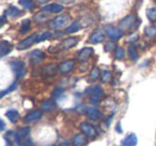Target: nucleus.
<instances>
[{"label":"nucleus","mask_w":156,"mask_h":146,"mask_svg":"<svg viewBox=\"0 0 156 146\" xmlns=\"http://www.w3.org/2000/svg\"><path fill=\"white\" fill-rule=\"evenodd\" d=\"M72 17L69 14H60L57 17H55L50 23V28L54 30H60V29L64 28L71 23Z\"/></svg>","instance_id":"obj_1"},{"label":"nucleus","mask_w":156,"mask_h":146,"mask_svg":"<svg viewBox=\"0 0 156 146\" xmlns=\"http://www.w3.org/2000/svg\"><path fill=\"white\" fill-rule=\"evenodd\" d=\"M10 66L13 71V74L15 75L16 78H23L27 73L26 64L25 62H23L22 60H13L10 62Z\"/></svg>","instance_id":"obj_2"},{"label":"nucleus","mask_w":156,"mask_h":146,"mask_svg":"<svg viewBox=\"0 0 156 146\" xmlns=\"http://www.w3.org/2000/svg\"><path fill=\"white\" fill-rule=\"evenodd\" d=\"M137 19H138V18H137L136 15H134V14H129V15L125 16V17L120 22L119 28L122 29L123 31L135 29L136 28V26L138 27V25H137Z\"/></svg>","instance_id":"obj_3"},{"label":"nucleus","mask_w":156,"mask_h":146,"mask_svg":"<svg viewBox=\"0 0 156 146\" xmlns=\"http://www.w3.org/2000/svg\"><path fill=\"white\" fill-rule=\"evenodd\" d=\"M105 33L111 41H118V40L122 39V36L124 35V31L122 29L112 26H107L105 28Z\"/></svg>","instance_id":"obj_4"},{"label":"nucleus","mask_w":156,"mask_h":146,"mask_svg":"<svg viewBox=\"0 0 156 146\" xmlns=\"http://www.w3.org/2000/svg\"><path fill=\"white\" fill-rule=\"evenodd\" d=\"M37 39H39V33H33L30 36L26 37V39H24L23 41H20V43L17 44L16 48H17L18 50L27 49V48L31 47L34 43H37Z\"/></svg>","instance_id":"obj_5"},{"label":"nucleus","mask_w":156,"mask_h":146,"mask_svg":"<svg viewBox=\"0 0 156 146\" xmlns=\"http://www.w3.org/2000/svg\"><path fill=\"white\" fill-rule=\"evenodd\" d=\"M50 19H51L50 13L45 12V11L37 12V13L33 16V22H34L37 25H43V24H45V23L49 22Z\"/></svg>","instance_id":"obj_6"},{"label":"nucleus","mask_w":156,"mask_h":146,"mask_svg":"<svg viewBox=\"0 0 156 146\" xmlns=\"http://www.w3.org/2000/svg\"><path fill=\"white\" fill-rule=\"evenodd\" d=\"M80 130L87 137H94L96 134L95 128H94L92 125L88 124V123H86V122L80 124Z\"/></svg>","instance_id":"obj_7"},{"label":"nucleus","mask_w":156,"mask_h":146,"mask_svg":"<svg viewBox=\"0 0 156 146\" xmlns=\"http://www.w3.org/2000/svg\"><path fill=\"white\" fill-rule=\"evenodd\" d=\"M93 52H94V50H93V48H91V47L83 48V49L79 51V54H78V57H77L78 61H80V62H87L92 57Z\"/></svg>","instance_id":"obj_8"},{"label":"nucleus","mask_w":156,"mask_h":146,"mask_svg":"<svg viewBox=\"0 0 156 146\" xmlns=\"http://www.w3.org/2000/svg\"><path fill=\"white\" fill-rule=\"evenodd\" d=\"M104 40H105V33L101 29H98L94 32H92L89 37V42L91 44H100L102 42H104Z\"/></svg>","instance_id":"obj_9"},{"label":"nucleus","mask_w":156,"mask_h":146,"mask_svg":"<svg viewBox=\"0 0 156 146\" xmlns=\"http://www.w3.org/2000/svg\"><path fill=\"white\" fill-rule=\"evenodd\" d=\"M29 60H30L31 63H33V64H37V63L42 62L44 59V52L42 51V50L40 49H35L33 50V51H31L30 54H29Z\"/></svg>","instance_id":"obj_10"},{"label":"nucleus","mask_w":156,"mask_h":146,"mask_svg":"<svg viewBox=\"0 0 156 146\" xmlns=\"http://www.w3.org/2000/svg\"><path fill=\"white\" fill-rule=\"evenodd\" d=\"M75 66V61L74 60H66L63 61L60 65H59V71L62 75H65V74H69V71H72V69Z\"/></svg>","instance_id":"obj_11"},{"label":"nucleus","mask_w":156,"mask_h":146,"mask_svg":"<svg viewBox=\"0 0 156 146\" xmlns=\"http://www.w3.org/2000/svg\"><path fill=\"white\" fill-rule=\"evenodd\" d=\"M64 10V7L59 3H49L47 5H44L42 8V11H45V12H48V13H60Z\"/></svg>","instance_id":"obj_12"},{"label":"nucleus","mask_w":156,"mask_h":146,"mask_svg":"<svg viewBox=\"0 0 156 146\" xmlns=\"http://www.w3.org/2000/svg\"><path fill=\"white\" fill-rule=\"evenodd\" d=\"M78 43V40L76 37H67V39L63 40L62 43L60 44L59 48L60 49H71L74 46H76Z\"/></svg>","instance_id":"obj_13"},{"label":"nucleus","mask_w":156,"mask_h":146,"mask_svg":"<svg viewBox=\"0 0 156 146\" xmlns=\"http://www.w3.org/2000/svg\"><path fill=\"white\" fill-rule=\"evenodd\" d=\"M12 48H13V45L10 42L5 41V40L0 42V56H1V58L10 54L12 51Z\"/></svg>","instance_id":"obj_14"},{"label":"nucleus","mask_w":156,"mask_h":146,"mask_svg":"<svg viewBox=\"0 0 156 146\" xmlns=\"http://www.w3.org/2000/svg\"><path fill=\"white\" fill-rule=\"evenodd\" d=\"M41 117H42V111L35 110V111H32V112H30V113H28V115L25 117V122L34 123V122H37Z\"/></svg>","instance_id":"obj_15"},{"label":"nucleus","mask_w":156,"mask_h":146,"mask_svg":"<svg viewBox=\"0 0 156 146\" xmlns=\"http://www.w3.org/2000/svg\"><path fill=\"white\" fill-rule=\"evenodd\" d=\"M138 143V137L135 133H130L128 134L125 139L122 141V145L123 146H136Z\"/></svg>","instance_id":"obj_16"},{"label":"nucleus","mask_w":156,"mask_h":146,"mask_svg":"<svg viewBox=\"0 0 156 146\" xmlns=\"http://www.w3.org/2000/svg\"><path fill=\"white\" fill-rule=\"evenodd\" d=\"M87 144V137L83 133H77L73 139L74 146H86Z\"/></svg>","instance_id":"obj_17"},{"label":"nucleus","mask_w":156,"mask_h":146,"mask_svg":"<svg viewBox=\"0 0 156 146\" xmlns=\"http://www.w3.org/2000/svg\"><path fill=\"white\" fill-rule=\"evenodd\" d=\"M87 116L91 120H98L101 117V113L95 107H91L87 109Z\"/></svg>","instance_id":"obj_18"},{"label":"nucleus","mask_w":156,"mask_h":146,"mask_svg":"<svg viewBox=\"0 0 156 146\" xmlns=\"http://www.w3.org/2000/svg\"><path fill=\"white\" fill-rule=\"evenodd\" d=\"M83 28V26H81V23L79 22V20H76V22L72 23L71 25H69V27L66 28V30H65V33H67V34H71V33H75L77 32V31H79L80 29Z\"/></svg>","instance_id":"obj_19"},{"label":"nucleus","mask_w":156,"mask_h":146,"mask_svg":"<svg viewBox=\"0 0 156 146\" xmlns=\"http://www.w3.org/2000/svg\"><path fill=\"white\" fill-rule=\"evenodd\" d=\"M20 13H22V12H20V10L18 9L17 7H15V5H11V7H9L7 9L5 15H8V16H10V17L15 18V17H17V16H20Z\"/></svg>","instance_id":"obj_20"},{"label":"nucleus","mask_w":156,"mask_h":146,"mask_svg":"<svg viewBox=\"0 0 156 146\" xmlns=\"http://www.w3.org/2000/svg\"><path fill=\"white\" fill-rule=\"evenodd\" d=\"M5 116L9 118V120L11 123H16L17 117H18V111L15 109H11V110H9V111H7Z\"/></svg>","instance_id":"obj_21"},{"label":"nucleus","mask_w":156,"mask_h":146,"mask_svg":"<svg viewBox=\"0 0 156 146\" xmlns=\"http://www.w3.org/2000/svg\"><path fill=\"white\" fill-rule=\"evenodd\" d=\"M20 5L28 11H32L34 9V0H20Z\"/></svg>","instance_id":"obj_22"},{"label":"nucleus","mask_w":156,"mask_h":146,"mask_svg":"<svg viewBox=\"0 0 156 146\" xmlns=\"http://www.w3.org/2000/svg\"><path fill=\"white\" fill-rule=\"evenodd\" d=\"M128 57H129L133 61L138 60L139 56H138V51H137L136 46H134V45L129 46V48H128Z\"/></svg>","instance_id":"obj_23"},{"label":"nucleus","mask_w":156,"mask_h":146,"mask_svg":"<svg viewBox=\"0 0 156 146\" xmlns=\"http://www.w3.org/2000/svg\"><path fill=\"white\" fill-rule=\"evenodd\" d=\"M30 29H31L30 19H24L23 20L22 25H20V33H26V32H28Z\"/></svg>","instance_id":"obj_24"},{"label":"nucleus","mask_w":156,"mask_h":146,"mask_svg":"<svg viewBox=\"0 0 156 146\" xmlns=\"http://www.w3.org/2000/svg\"><path fill=\"white\" fill-rule=\"evenodd\" d=\"M57 66L55 64H48L47 66L44 68V74L47 76H54L57 73Z\"/></svg>","instance_id":"obj_25"},{"label":"nucleus","mask_w":156,"mask_h":146,"mask_svg":"<svg viewBox=\"0 0 156 146\" xmlns=\"http://www.w3.org/2000/svg\"><path fill=\"white\" fill-rule=\"evenodd\" d=\"M55 107H56V105H55V103L51 99H47V100L44 101L43 105H42L43 111H51V110L55 109Z\"/></svg>","instance_id":"obj_26"},{"label":"nucleus","mask_w":156,"mask_h":146,"mask_svg":"<svg viewBox=\"0 0 156 146\" xmlns=\"http://www.w3.org/2000/svg\"><path fill=\"white\" fill-rule=\"evenodd\" d=\"M144 34L149 37H154L156 36V25H151L147 26L144 29Z\"/></svg>","instance_id":"obj_27"},{"label":"nucleus","mask_w":156,"mask_h":146,"mask_svg":"<svg viewBox=\"0 0 156 146\" xmlns=\"http://www.w3.org/2000/svg\"><path fill=\"white\" fill-rule=\"evenodd\" d=\"M147 17L151 22H156V7H151L147 10Z\"/></svg>","instance_id":"obj_28"},{"label":"nucleus","mask_w":156,"mask_h":146,"mask_svg":"<svg viewBox=\"0 0 156 146\" xmlns=\"http://www.w3.org/2000/svg\"><path fill=\"white\" fill-rule=\"evenodd\" d=\"M101 75H102V73H101L100 68H98V67H93V68L91 69V71H90V81L96 80Z\"/></svg>","instance_id":"obj_29"},{"label":"nucleus","mask_w":156,"mask_h":146,"mask_svg":"<svg viewBox=\"0 0 156 146\" xmlns=\"http://www.w3.org/2000/svg\"><path fill=\"white\" fill-rule=\"evenodd\" d=\"M17 82H13V83L11 84V85L9 86V88L7 89V90H5V91H2L1 92V94H0V97L2 98V97H5L7 94H9V93H11V92H13V91H15L16 89H17Z\"/></svg>","instance_id":"obj_30"},{"label":"nucleus","mask_w":156,"mask_h":146,"mask_svg":"<svg viewBox=\"0 0 156 146\" xmlns=\"http://www.w3.org/2000/svg\"><path fill=\"white\" fill-rule=\"evenodd\" d=\"M101 79H102V82L103 83H107V82L110 81L111 79V74L108 69H104L102 71V75H101Z\"/></svg>","instance_id":"obj_31"},{"label":"nucleus","mask_w":156,"mask_h":146,"mask_svg":"<svg viewBox=\"0 0 156 146\" xmlns=\"http://www.w3.org/2000/svg\"><path fill=\"white\" fill-rule=\"evenodd\" d=\"M125 56V50L122 47H117L115 49V58L117 60H122Z\"/></svg>","instance_id":"obj_32"},{"label":"nucleus","mask_w":156,"mask_h":146,"mask_svg":"<svg viewBox=\"0 0 156 146\" xmlns=\"http://www.w3.org/2000/svg\"><path fill=\"white\" fill-rule=\"evenodd\" d=\"M52 36V33L50 31H45L44 33H42L41 35H39V39H37V43H41V42H44L46 40L50 39Z\"/></svg>","instance_id":"obj_33"},{"label":"nucleus","mask_w":156,"mask_h":146,"mask_svg":"<svg viewBox=\"0 0 156 146\" xmlns=\"http://www.w3.org/2000/svg\"><path fill=\"white\" fill-rule=\"evenodd\" d=\"M117 48V46H115V43L113 41H108L106 44H105V46H104V50L106 52H109V51H111V50H113V49H115Z\"/></svg>","instance_id":"obj_34"},{"label":"nucleus","mask_w":156,"mask_h":146,"mask_svg":"<svg viewBox=\"0 0 156 146\" xmlns=\"http://www.w3.org/2000/svg\"><path fill=\"white\" fill-rule=\"evenodd\" d=\"M30 132V128L29 127H23V128L18 129L17 130V134L20 135V137H26L27 135Z\"/></svg>","instance_id":"obj_35"},{"label":"nucleus","mask_w":156,"mask_h":146,"mask_svg":"<svg viewBox=\"0 0 156 146\" xmlns=\"http://www.w3.org/2000/svg\"><path fill=\"white\" fill-rule=\"evenodd\" d=\"M138 39H139L138 33H133V34H130L129 36H127V39H126V43L133 44V43H135V42L138 41Z\"/></svg>","instance_id":"obj_36"},{"label":"nucleus","mask_w":156,"mask_h":146,"mask_svg":"<svg viewBox=\"0 0 156 146\" xmlns=\"http://www.w3.org/2000/svg\"><path fill=\"white\" fill-rule=\"evenodd\" d=\"M90 103L93 106H98L100 103V96H96V95H92L91 98H90Z\"/></svg>","instance_id":"obj_37"},{"label":"nucleus","mask_w":156,"mask_h":146,"mask_svg":"<svg viewBox=\"0 0 156 146\" xmlns=\"http://www.w3.org/2000/svg\"><path fill=\"white\" fill-rule=\"evenodd\" d=\"M63 93V89H60V88H57L56 90L54 91V92H52V97H54V98H58L59 96H60L61 94H62Z\"/></svg>","instance_id":"obj_38"},{"label":"nucleus","mask_w":156,"mask_h":146,"mask_svg":"<svg viewBox=\"0 0 156 146\" xmlns=\"http://www.w3.org/2000/svg\"><path fill=\"white\" fill-rule=\"evenodd\" d=\"M103 94V90H102V88H101L100 85H96V86H94V92H93V94L92 95H96V96H101V95Z\"/></svg>","instance_id":"obj_39"},{"label":"nucleus","mask_w":156,"mask_h":146,"mask_svg":"<svg viewBox=\"0 0 156 146\" xmlns=\"http://www.w3.org/2000/svg\"><path fill=\"white\" fill-rule=\"evenodd\" d=\"M25 146H35V144L33 143V141L29 137H26L25 139Z\"/></svg>","instance_id":"obj_40"},{"label":"nucleus","mask_w":156,"mask_h":146,"mask_svg":"<svg viewBox=\"0 0 156 146\" xmlns=\"http://www.w3.org/2000/svg\"><path fill=\"white\" fill-rule=\"evenodd\" d=\"M115 129H117V132H118V133H122V132H123V130H122L120 123H118V124H117V127H115Z\"/></svg>","instance_id":"obj_41"},{"label":"nucleus","mask_w":156,"mask_h":146,"mask_svg":"<svg viewBox=\"0 0 156 146\" xmlns=\"http://www.w3.org/2000/svg\"><path fill=\"white\" fill-rule=\"evenodd\" d=\"M59 2H61V3H72V2H74L75 0H58Z\"/></svg>","instance_id":"obj_42"},{"label":"nucleus","mask_w":156,"mask_h":146,"mask_svg":"<svg viewBox=\"0 0 156 146\" xmlns=\"http://www.w3.org/2000/svg\"><path fill=\"white\" fill-rule=\"evenodd\" d=\"M5 145H7V146H13V144L11 143V141H10V140H8L7 137H5Z\"/></svg>","instance_id":"obj_43"},{"label":"nucleus","mask_w":156,"mask_h":146,"mask_svg":"<svg viewBox=\"0 0 156 146\" xmlns=\"http://www.w3.org/2000/svg\"><path fill=\"white\" fill-rule=\"evenodd\" d=\"M60 146H69V142H67V141L63 142V143L60 144Z\"/></svg>","instance_id":"obj_44"},{"label":"nucleus","mask_w":156,"mask_h":146,"mask_svg":"<svg viewBox=\"0 0 156 146\" xmlns=\"http://www.w3.org/2000/svg\"><path fill=\"white\" fill-rule=\"evenodd\" d=\"M0 124H1V130H5V122L1 120H0Z\"/></svg>","instance_id":"obj_45"},{"label":"nucleus","mask_w":156,"mask_h":146,"mask_svg":"<svg viewBox=\"0 0 156 146\" xmlns=\"http://www.w3.org/2000/svg\"><path fill=\"white\" fill-rule=\"evenodd\" d=\"M37 1L39 3H46V2H48L49 0H37Z\"/></svg>","instance_id":"obj_46"},{"label":"nucleus","mask_w":156,"mask_h":146,"mask_svg":"<svg viewBox=\"0 0 156 146\" xmlns=\"http://www.w3.org/2000/svg\"><path fill=\"white\" fill-rule=\"evenodd\" d=\"M49 146H56V145H49Z\"/></svg>","instance_id":"obj_47"}]
</instances>
